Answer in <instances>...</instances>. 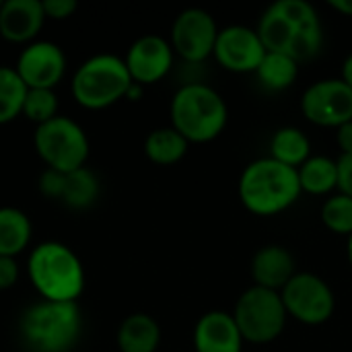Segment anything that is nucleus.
<instances>
[{
  "instance_id": "nucleus-1",
  "label": "nucleus",
  "mask_w": 352,
  "mask_h": 352,
  "mask_svg": "<svg viewBox=\"0 0 352 352\" xmlns=\"http://www.w3.org/2000/svg\"><path fill=\"white\" fill-rule=\"evenodd\" d=\"M256 29L268 52L287 54L299 64L311 62L324 50L322 16L307 0L272 2Z\"/></svg>"
},
{
  "instance_id": "nucleus-2",
  "label": "nucleus",
  "mask_w": 352,
  "mask_h": 352,
  "mask_svg": "<svg viewBox=\"0 0 352 352\" xmlns=\"http://www.w3.org/2000/svg\"><path fill=\"white\" fill-rule=\"evenodd\" d=\"M301 194L297 169L270 157H260L248 163L237 182V196L243 208L262 219L289 210Z\"/></svg>"
},
{
  "instance_id": "nucleus-3",
  "label": "nucleus",
  "mask_w": 352,
  "mask_h": 352,
  "mask_svg": "<svg viewBox=\"0 0 352 352\" xmlns=\"http://www.w3.org/2000/svg\"><path fill=\"white\" fill-rule=\"evenodd\" d=\"M171 126L190 142L206 144L217 140L229 122V107L225 97L206 82L182 85L169 103Z\"/></svg>"
},
{
  "instance_id": "nucleus-4",
  "label": "nucleus",
  "mask_w": 352,
  "mask_h": 352,
  "mask_svg": "<svg viewBox=\"0 0 352 352\" xmlns=\"http://www.w3.org/2000/svg\"><path fill=\"white\" fill-rule=\"evenodd\" d=\"M85 328L78 303L37 301L19 318V336L29 352H70Z\"/></svg>"
},
{
  "instance_id": "nucleus-5",
  "label": "nucleus",
  "mask_w": 352,
  "mask_h": 352,
  "mask_svg": "<svg viewBox=\"0 0 352 352\" xmlns=\"http://www.w3.org/2000/svg\"><path fill=\"white\" fill-rule=\"evenodd\" d=\"M27 274L45 301L78 303L85 291V266L62 241L37 243L27 258Z\"/></svg>"
},
{
  "instance_id": "nucleus-6",
  "label": "nucleus",
  "mask_w": 352,
  "mask_h": 352,
  "mask_svg": "<svg viewBox=\"0 0 352 352\" xmlns=\"http://www.w3.org/2000/svg\"><path fill=\"white\" fill-rule=\"evenodd\" d=\"M132 76L124 58L113 54H97L85 60L70 82L72 99L85 109H105L126 99Z\"/></svg>"
},
{
  "instance_id": "nucleus-7",
  "label": "nucleus",
  "mask_w": 352,
  "mask_h": 352,
  "mask_svg": "<svg viewBox=\"0 0 352 352\" xmlns=\"http://www.w3.org/2000/svg\"><path fill=\"white\" fill-rule=\"evenodd\" d=\"M231 314L243 340L258 346L280 338L289 322L280 293L256 285L237 297Z\"/></svg>"
},
{
  "instance_id": "nucleus-8",
  "label": "nucleus",
  "mask_w": 352,
  "mask_h": 352,
  "mask_svg": "<svg viewBox=\"0 0 352 352\" xmlns=\"http://www.w3.org/2000/svg\"><path fill=\"white\" fill-rule=\"evenodd\" d=\"M33 144L45 167L62 173L85 167L89 159L87 132L68 116H56L54 120L37 126L33 134Z\"/></svg>"
},
{
  "instance_id": "nucleus-9",
  "label": "nucleus",
  "mask_w": 352,
  "mask_h": 352,
  "mask_svg": "<svg viewBox=\"0 0 352 352\" xmlns=\"http://www.w3.org/2000/svg\"><path fill=\"white\" fill-rule=\"evenodd\" d=\"M287 316L305 326H322L336 311V295L316 272H297L280 291Z\"/></svg>"
},
{
  "instance_id": "nucleus-10",
  "label": "nucleus",
  "mask_w": 352,
  "mask_h": 352,
  "mask_svg": "<svg viewBox=\"0 0 352 352\" xmlns=\"http://www.w3.org/2000/svg\"><path fill=\"white\" fill-rule=\"evenodd\" d=\"M219 35V25L214 16L200 8L190 6L184 8L171 23L169 43L184 62L188 64H202L214 52Z\"/></svg>"
},
{
  "instance_id": "nucleus-11",
  "label": "nucleus",
  "mask_w": 352,
  "mask_h": 352,
  "mask_svg": "<svg viewBox=\"0 0 352 352\" xmlns=\"http://www.w3.org/2000/svg\"><path fill=\"white\" fill-rule=\"evenodd\" d=\"M301 111L307 122L336 130L352 120V89L340 78L316 80L301 95Z\"/></svg>"
},
{
  "instance_id": "nucleus-12",
  "label": "nucleus",
  "mask_w": 352,
  "mask_h": 352,
  "mask_svg": "<svg viewBox=\"0 0 352 352\" xmlns=\"http://www.w3.org/2000/svg\"><path fill=\"white\" fill-rule=\"evenodd\" d=\"M266 52L258 29L248 25H227L219 29L212 58L221 68L233 74H256Z\"/></svg>"
},
{
  "instance_id": "nucleus-13",
  "label": "nucleus",
  "mask_w": 352,
  "mask_h": 352,
  "mask_svg": "<svg viewBox=\"0 0 352 352\" xmlns=\"http://www.w3.org/2000/svg\"><path fill=\"white\" fill-rule=\"evenodd\" d=\"M14 70L27 89H56L66 72V54L54 41L35 39L21 50Z\"/></svg>"
},
{
  "instance_id": "nucleus-14",
  "label": "nucleus",
  "mask_w": 352,
  "mask_h": 352,
  "mask_svg": "<svg viewBox=\"0 0 352 352\" xmlns=\"http://www.w3.org/2000/svg\"><path fill=\"white\" fill-rule=\"evenodd\" d=\"M126 68L136 85H155L163 80L175 62V52L169 43V39L157 35V33H146L134 39L124 56Z\"/></svg>"
},
{
  "instance_id": "nucleus-15",
  "label": "nucleus",
  "mask_w": 352,
  "mask_h": 352,
  "mask_svg": "<svg viewBox=\"0 0 352 352\" xmlns=\"http://www.w3.org/2000/svg\"><path fill=\"white\" fill-rule=\"evenodd\" d=\"M196 352H243V336L231 311L212 309L200 316L192 334Z\"/></svg>"
},
{
  "instance_id": "nucleus-16",
  "label": "nucleus",
  "mask_w": 352,
  "mask_h": 352,
  "mask_svg": "<svg viewBox=\"0 0 352 352\" xmlns=\"http://www.w3.org/2000/svg\"><path fill=\"white\" fill-rule=\"evenodd\" d=\"M45 21L41 0H4L0 6V37L27 45L35 41Z\"/></svg>"
},
{
  "instance_id": "nucleus-17",
  "label": "nucleus",
  "mask_w": 352,
  "mask_h": 352,
  "mask_svg": "<svg viewBox=\"0 0 352 352\" xmlns=\"http://www.w3.org/2000/svg\"><path fill=\"white\" fill-rule=\"evenodd\" d=\"M250 274L256 287L280 293L287 283L297 274L295 258L285 245L268 243L254 254L250 262Z\"/></svg>"
},
{
  "instance_id": "nucleus-18",
  "label": "nucleus",
  "mask_w": 352,
  "mask_h": 352,
  "mask_svg": "<svg viewBox=\"0 0 352 352\" xmlns=\"http://www.w3.org/2000/svg\"><path fill=\"white\" fill-rule=\"evenodd\" d=\"M120 352H157L161 344V326L148 314H130L118 328Z\"/></svg>"
},
{
  "instance_id": "nucleus-19",
  "label": "nucleus",
  "mask_w": 352,
  "mask_h": 352,
  "mask_svg": "<svg viewBox=\"0 0 352 352\" xmlns=\"http://www.w3.org/2000/svg\"><path fill=\"white\" fill-rule=\"evenodd\" d=\"M299 186L309 196H332L338 192V161L328 155H311L299 169Z\"/></svg>"
},
{
  "instance_id": "nucleus-20",
  "label": "nucleus",
  "mask_w": 352,
  "mask_h": 352,
  "mask_svg": "<svg viewBox=\"0 0 352 352\" xmlns=\"http://www.w3.org/2000/svg\"><path fill=\"white\" fill-rule=\"evenodd\" d=\"M268 157L287 167L299 169L311 157L309 136L297 126H283L270 138Z\"/></svg>"
},
{
  "instance_id": "nucleus-21",
  "label": "nucleus",
  "mask_w": 352,
  "mask_h": 352,
  "mask_svg": "<svg viewBox=\"0 0 352 352\" xmlns=\"http://www.w3.org/2000/svg\"><path fill=\"white\" fill-rule=\"evenodd\" d=\"M33 237L31 219L14 206H0V256L16 258Z\"/></svg>"
},
{
  "instance_id": "nucleus-22",
  "label": "nucleus",
  "mask_w": 352,
  "mask_h": 352,
  "mask_svg": "<svg viewBox=\"0 0 352 352\" xmlns=\"http://www.w3.org/2000/svg\"><path fill=\"white\" fill-rule=\"evenodd\" d=\"M190 142L169 124L148 132L144 138V155L151 163L169 167L179 163L188 155Z\"/></svg>"
},
{
  "instance_id": "nucleus-23",
  "label": "nucleus",
  "mask_w": 352,
  "mask_h": 352,
  "mask_svg": "<svg viewBox=\"0 0 352 352\" xmlns=\"http://www.w3.org/2000/svg\"><path fill=\"white\" fill-rule=\"evenodd\" d=\"M99 194H101V182L97 173L85 165L80 169L66 173L60 204H64L70 210H87L99 200Z\"/></svg>"
},
{
  "instance_id": "nucleus-24",
  "label": "nucleus",
  "mask_w": 352,
  "mask_h": 352,
  "mask_svg": "<svg viewBox=\"0 0 352 352\" xmlns=\"http://www.w3.org/2000/svg\"><path fill=\"white\" fill-rule=\"evenodd\" d=\"M299 62L293 60L287 54L278 52H266L264 60L260 62L256 70L258 82L270 91V93H280L289 87H293L299 78Z\"/></svg>"
},
{
  "instance_id": "nucleus-25",
  "label": "nucleus",
  "mask_w": 352,
  "mask_h": 352,
  "mask_svg": "<svg viewBox=\"0 0 352 352\" xmlns=\"http://www.w3.org/2000/svg\"><path fill=\"white\" fill-rule=\"evenodd\" d=\"M27 87L14 66H0V126L16 120L23 113Z\"/></svg>"
},
{
  "instance_id": "nucleus-26",
  "label": "nucleus",
  "mask_w": 352,
  "mask_h": 352,
  "mask_svg": "<svg viewBox=\"0 0 352 352\" xmlns=\"http://www.w3.org/2000/svg\"><path fill=\"white\" fill-rule=\"evenodd\" d=\"M320 219L328 231L349 239L352 235V198L342 192H334L324 200Z\"/></svg>"
},
{
  "instance_id": "nucleus-27",
  "label": "nucleus",
  "mask_w": 352,
  "mask_h": 352,
  "mask_svg": "<svg viewBox=\"0 0 352 352\" xmlns=\"http://www.w3.org/2000/svg\"><path fill=\"white\" fill-rule=\"evenodd\" d=\"M23 118L41 126L54 120L58 113V95L54 89H27L25 103H23Z\"/></svg>"
},
{
  "instance_id": "nucleus-28",
  "label": "nucleus",
  "mask_w": 352,
  "mask_h": 352,
  "mask_svg": "<svg viewBox=\"0 0 352 352\" xmlns=\"http://www.w3.org/2000/svg\"><path fill=\"white\" fill-rule=\"evenodd\" d=\"M64 177H66V173L56 171V169H47V167H45L43 173L39 175V182H37L39 194H41L45 200L60 202L62 190H64Z\"/></svg>"
},
{
  "instance_id": "nucleus-29",
  "label": "nucleus",
  "mask_w": 352,
  "mask_h": 352,
  "mask_svg": "<svg viewBox=\"0 0 352 352\" xmlns=\"http://www.w3.org/2000/svg\"><path fill=\"white\" fill-rule=\"evenodd\" d=\"M41 4H43L45 19H50V21L70 19L78 8V4L74 0H41Z\"/></svg>"
},
{
  "instance_id": "nucleus-30",
  "label": "nucleus",
  "mask_w": 352,
  "mask_h": 352,
  "mask_svg": "<svg viewBox=\"0 0 352 352\" xmlns=\"http://www.w3.org/2000/svg\"><path fill=\"white\" fill-rule=\"evenodd\" d=\"M19 274H21V270H19L16 258L0 256V291L14 287L19 283Z\"/></svg>"
},
{
  "instance_id": "nucleus-31",
  "label": "nucleus",
  "mask_w": 352,
  "mask_h": 352,
  "mask_svg": "<svg viewBox=\"0 0 352 352\" xmlns=\"http://www.w3.org/2000/svg\"><path fill=\"white\" fill-rule=\"evenodd\" d=\"M336 161H338V192L352 198V155H340Z\"/></svg>"
},
{
  "instance_id": "nucleus-32",
  "label": "nucleus",
  "mask_w": 352,
  "mask_h": 352,
  "mask_svg": "<svg viewBox=\"0 0 352 352\" xmlns=\"http://www.w3.org/2000/svg\"><path fill=\"white\" fill-rule=\"evenodd\" d=\"M336 144L340 155H352V120L336 128Z\"/></svg>"
},
{
  "instance_id": "nucleus-33",
  "label": "nucleus",
  "mask_w": 352,
  "mask_h": 352,
  "mask_svg": "<svg viewBox=\"0 0 352 352\" xmlns=\"http://www.w3.org/2000/svg\"><path fill=\"white\" fill-rule=\"evenodd\" d=\"M328 6L344 16H352V0H328Z\"/></svg>"
},
{
  "instance_id": "nucleus-34",
  "label": "nucleus",
  "mask_w": 352,
  "mask_h": 352,
  "mask_svg": "<svg viewBox=\"0 0 352 352\" xmlns=\"http://www.w3.org/2000/svg\"><path fill=\"white\" fill-rule=\"evenodd\" d=\"M340 80L344 82V85H349L352 89V52L344 58V62H342V68H340Z\"/></svg>"
},
{
  "instance_id": "nucleus-35",
  "label": "nucleus",
  "mask_w": 352,
  "mask_h": 352,
  "mask_svg": "<svg viewBox=\"0 0 352 352\" xmlns=\"http://www.w3.org/2000/svg\"><path fill=\"white\" fill-rule=\"evenodd\" d=\"M142 85H136V82H132V87H130V91H128V95H126V99H130V101H138L140 97H142Z\"/></svg>"
},
{
  "instance_id": "nucleus-36",
  "label": "nucleus",
  "mask_w": 352,
  "mask_h": 352,
  "mask_svg": "<svg viewBox=\"0 0 352 352\" xmlns=\"http://www.w3.org/2000/svg\"><path fill=\"white\" fill-rule=\"evenodd\" d=\"M346 258H349V264L352 268V235L346 239Z\"/></svg>"
},
{
  "instance_id": "nucleus-37",
  "label": "nucleus",
  "mask_w": 352,
  "mask_h": 352,
  "mask_svg": "<svg viewBox=\"0 0 352 352\" xmlns=\"http://www.w3.org/2000/svg\"><path fill=\"white\" fill-rule=\"evenodd\" d=\"M2 2H4V0H0V6H2Z\"/></svg>"
}]
</instances>
